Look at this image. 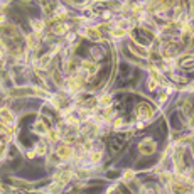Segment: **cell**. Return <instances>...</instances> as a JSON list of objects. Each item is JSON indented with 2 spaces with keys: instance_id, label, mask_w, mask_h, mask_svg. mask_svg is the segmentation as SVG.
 <instances>
[{
  "instance_id": "obj_1",
  "label": "cell",
  "mask_w": 194,
  "mask_h": 194,
  "mask_svg": "<svg viewBox=\"0 0 194 194\" xmlns=\"http://www.w3.org/2000/svg\"><path fill=\"white\" fill-rule=\"evenodd\" d=\"M84 36H86V37H89V39H93V40H100V39H101L100 32H98V31H95V29H89V27L84 31Z\"/></svg>"
},
{
  "instance_id": "obj_2",
  "label": "cell",
  "mask_w": 194,
  "mask_h": 194,
  "mask_svg": "<svg viewBox=\"0 0 194 194\" xmlns=\"http://www.w3.org/2000/svg\"><path fill=\"white\" fill-rule=\"evenodd\" d=\"M69 154H71V149H69L68 145L57 147V155H59V157H63V159H68V157H69Z\"/></svg>"
},
{
  "instance_id": "obj_3",
  "label": "cell",
  "mask_w": 194,
  "mask_h": 194,
  "mask_svg": "<svg viewBox=\"0 0 194 194\" xmlns=\"http://www.w3.org/2000/svg\"><path fill=\"white\" fill-rule=\"evenodd\" d=\"M0 115L5 118V121H14V115L10 113V112H7V110H2V112H0Z\"/></svg>"
},
{
  "instance_id": "obj_4",
  "label": "cell",
  "mask_w": 194,
  "mask_h": 194,
  "mask_svg": "<svg viewBox=\"0 0 194 194\" xmlns=\"http://www.w3.org/2000/svg\"><path fill=\"white\" fill-rule=\"evenodd\" d=\"M32 24H34V29H36V31H42V29H44V24H42L40 20H32Z\"/></svg>"
},
{
  "instance_id": "obj_5",
  "label": "cell",
  "mask_w": 194,
  "mask_h": 194,
  "mask_svg": "<svg viewBox=\"0 0 194 194\" xmlns=\"http://www.w3.org/2000/svg\"><path fill=\"white\" fill-rule=\"evenodd\" d=\"M49 59H51V54H47V56H44L42 59H40V68H47V63H49Z\"/></svg>"
},
{
  "instance_id": "obj_6",
  "label": "cell",
  "mask_w": 194,
  "mask_h": 194,
  "mask_svg": "<svg viewBox=\"0 0 194 194\" xmlns=\"http://www.w3.org/2000/svg\"><path fill=\"white\" fill-rule=\"evenodd\" d=\"M36 152H37V154H44V152H46V145L37 144V145H36Z\"/></svg>"
},
{
  "instance_id": "obj_7",
  "label": "cell",
  "mask_w": 194,
  "mask_h": 194,
  "mask_svg": "<svg viewBox=\"0 0 194 194\" xmlns=\"http://www.w3.org/2000/svg\"><path fill=\"white\" fill-rule=\"evenodd\" d=\"M100 159H101V154H100V152H96V154L93 152V154H91V161L93 162H100Z\"/></svg>"
},
{
  "instance_id": "obj_8",
  "label": "cell",
  "mask_w": 194,
  "mask_h": 194,
  "mask_svg": "<svg viewBox=\"0 0 194 194\" xmlns=\"http://www.w3.org/2000/svg\"><path fill=\"white\" fill-rule=\"evenodd\" d=\"M113 36L115 37H120V36H125V31H123V29H118V31H113Z\"/></svg>"
},
{
  "instance_id": "obj_9",
  "label": "cell",
  "mask_w": 194,
  "mask_h": 194,
  "mask_svg": "<svg viewBox=\"0 0 194 194\" xmlns=\"http://www.w3.org/2000/svg\"><path fill=\"white\" fill-rule=\"evenodd\" d=\"M27 40H29V46H31V47H36V39H34V36H31Z\"/></svg>"
},
{
  "instance_id": "obj_10",
  "label": "cell",
  "mask_w": 194,
  "mask_h": 194,
  "mask_svg": "<svg viewBox=\"0 0 194 194\" xmlns=\"http://www.w3.org/2000/svg\"><path fill=\"white\" fill-rule=\"evenodd\" d=\"M49 138H51V140H56L57 133H56V132H49Z\"/></svg>"
},
{
  "instance_id": "obj_11",
  "label": "cell",
  "mask_w": 194,
  "mask_h": 194,
  "mask_svg": "<svg viewBox=\"0 0 194 194\" xmlns=\"http://www.w3.org/2000/svg\"><path fill=\"white\" fill-rule=\"evenodd\" d=\"M130 177H133V172H132V170H127V172H125V179H130Z\"/></svg>"
},
{
  "instance_id": "obj_12",
  "label": "cell",
  "mask_w": 194,
  "mask_h": 194,
  "mask_svg": "<svg viewBox=\"0 0 194 194\" xmlns=\"http://www.w3.org/2000/svg\"><path fill=\"white\" fill-rule=\"evenodd\" d=\"M106 101H110V96H106L105 95V96L101 98V103H106Z\"/></svg>"
},
{
  "instance_id": "obj_13",
  "label": "cell",
  "mask_w": 194,
  "mask_h": 194,
  "mask_svg": "<svg viewBox=\"0 0 194 194\" xmlns=\"http://www.w3.org/2000/svg\"><path fill=\"white\" fill-rule=\"evenodd\" d=\"M191 91H194V83H193V84H191Z\"/></svg>"
}]
</instances>
